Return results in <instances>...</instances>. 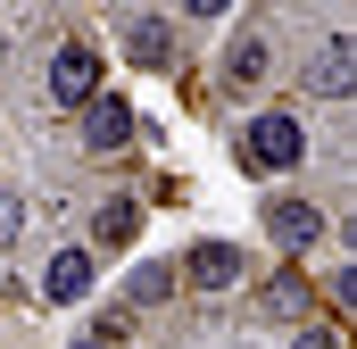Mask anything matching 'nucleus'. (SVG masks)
I'll return each instance as SVG.
<instances>
[{"label":"nucleus","mask_w":357,"mask_h":349,"mask_svg":"<svg viewBox=\"0 0 357 349\" xmlns=\"http://www.w3.org/2000/svg\"><path fill=\"white\" fill-rule=\"evenodd\" d=\"M291 349H341V333H333V325H299V333H291Z\"/></svg>","instance_id":"13"},{"label":"nucleus","mask_w":357,"mask_h":349,"mask_svg":"<svg viewBox=\"0 0 357 349\" xmlns=\"http://www.w3.org/2000/svg\"><path fill=\"white\" fill-rule=\"evenodd\" d=\"M133 133H142V117H133V100L125 91H91L84 108H75V142H84L91 158H116V150H133Z\"/></svg>","instance_id":"3"},{"label":"nucleus","mask_w":357,"mask_h":349,"mask_svg":"<svg viewBox=\"0 0 357 349\" xmlns=\"http://www.w3.org/2000/svg\"><path fill=\"white\" fill-rule=\"evenodd\" d=\"M349 91H357V42L349 34H324L316 59H307V100H333V108H341Z\"/></svg>","instance_id":"8"},{"label":"nucleus","mask_w":357,"mask_h":349,"mask_svg":"<svg viewBox=\"0 0 357 349\" xmlns=\"http://www.w3.org/2000/svg\"><path fill=\"white\" fill-rule=\"evenodd\" d=\"M91 291H100V258H91L84 242H59L42 258V308H84Z\"/></svg>","instance_id":"7"},{"label":"nucleus","mask_w":357,"mask_h":349,"mask_svg":"<svg viewBox=\"0 0 357 349\" xmlns=\"http://www.w3.org/2000/svg\"><path fill=\"white\" fill-rule=\"evenodd\" d=\"M116 50H125V67L167 75V67L183 59V25H175V17H158V8H133V17H116Z\"/></svg>","instance_id":"2"},{"label":"nucleus","mask_w":357,"mask_h":349,"mask_svg":"<svg viewBox=\"0 0 357 349\" xmlns=\"http://www.w3.org/2000/svg\"><path fill=\"white\" fill-rule=\"evenodd\" d=\"M133 242H142V200L108 191V200L91 208V233H84V250H91V258H116V250H133Z\"/></svg>","instance_id":"9"},{"label":"nucleus","mask_w":357,"mask_h":349,"mask_svg":"<svg viewBox=\"0 0 357 349\" xmlns=\"http://www.w3.org/2000/svg\"><path fill=\"white\" fill-rule=\"evenodd\" d=\"M100 75H108V59H100V42H84V34H67L59 50H50V108H84L91 91H100Z\"/></svg>","instance_id":"5"},{"label":"nucleus","mask_w":357,"mask_h":349,"mask_svg":"<svg viewBox=\"0 0 357 349\" xmlns=\"http://www.w3.org/2000/svg\"><path fill=\"white\" fill-rule=\"evenodd\" d=\"M266 75H274V42L258 34V25L233 34V42H225V84H233V91H258Z\"/></svg>","instance_id":"10"},{"label":"nucleus","mask_w":357,"mask_h":349,"mask_svg":"<svg viewBox=\"0 0 357 349\" xmlns=\"http://www.w3.org/2000/svg\"><path fill=\"white\" fill-rule=\"evenodd\" d=\"M183 17L191 25H216V17H233V0H183Z\"/></svg>","instance_id":"14"},{"label":"nucleus","mask_w":357,"mask_h":349,"mask_svg":"<svg viewBox=\"0 0 357 349\" xmlns=\"http://www.w3.org/2000/svg\"><path fill=\"white\" fill-rule=\"evenodd\" d=\"M25 242V200H17V183H0V250H17Z\"/></svg>","instance_id":"12"},{"label":"nucleus","mask_w":357,"mask_h":349,"mask_svg":"<svg viewBox=\"0 0 357 349\" xmlns=\"http://www.w3.org/2000/svg\"><path fill=\"white\" fill-rule=\"evenodd\" d=\"M258 233H266L282 258H307V250L333 233V216H324L316 200H299V191H274V200H266V216H258Z\"/></svg>","instance_id":"4"},{"label":"nucleus","mask_w":357,"mask_h":349,"mask_svg":"<svg viewBox=\"0 0 357 349\" xmlns=\"http://www.w3.org/2000/svg\"><path fill=\"white\" fill-rule=\"evenodd\" d=\"M233 158H241V174H299L307 167L299 108H250V125L233 133Z\"/></svg>","instance_id":"1"},{"label":"nucleus","mask_w":357,"mask_h":349,"mask_svg":"<svg viewBox=\"0 0 357 349\" xmlns=\"http://www.w3.org/2000/svg\"><path fill=\"white\" fill-rule=\"evenodd\" d=\"M67 349H108V341H91V333H75V341H67Z\"/></svg>","instance_id":"15"},{"label":"nucleus","mask_w":357,"mask_h":349,"mask_svg":"<svg viewBox=\"0 0 357 349\" xmlns=\"http://www.w3.org/2000/svg\"><path fill=\"white\" fill-rule=\"evenodd\" d=\"M116 299H125V308H167V299H175V258H142L133 274H125Z\"/></svg>","instance_id":"11"},{"label":"nucleus","mask_w":357,"mask_h":349,"mask_svg":"<svg viewBox=\"0 0 357 349\" xmlns=\"http://www.w3.org/2000/svg\"><path fill=\"white\" fill-rule=\"evenodd\" d=\"M175 283H191V291H233V283H250V242H191L175 258Z\"/></svg>","instance_id":"6"},{"label":"nucleus","mask_w":357,"mask_h":349,"mask_svg":"<svg viewBox=\"0 0 357 349\" xmlns=\"http://www.w3.org/2000/svg\"><path fill=\"white\" fill-rule=\"evenodd\" d=\"M0 67H8V34H0Z\"/></svg>","instance_id":"16"}]
</instances>
